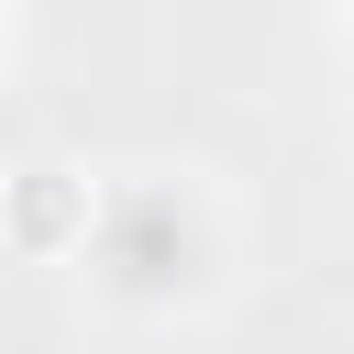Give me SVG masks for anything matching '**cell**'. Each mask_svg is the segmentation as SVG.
<instances>
[{
  "mask_svg": "<svg viewBox=\"0 0 354 354\" xmlns=\"http://www.w3.org/2000/svg\"><path fill=\"white\" fill-rule=\"evenodd\" d=\"M77 266L100 288V310H122V321H188L232 277V221H221V199L188 166H133V177L88 188Z\"/></svg>",
  "mask_w": 354,
  "mask_h": 354,
  "instance_id": "cell-1",
  "label": "cell"
},
{
  "mask_svg": "<svg viewBox=\"0 0 354 354\" xmlns=\"http://www.w3.org/2000/svg\"><path fill=\"white\" fill-rule=\"evenodd\" d=\"M343 11H354V0H343Z\"/></svg>",
  "mask_w": 354,
  "mask_h": 354,
  "instance_id": "cell-2",
  "label": "cell"
}]
</instances>
